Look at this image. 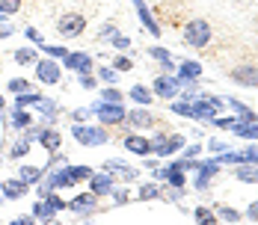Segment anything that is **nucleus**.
Listing matches in <instances>:
<instances>
[{"label": "nucleus", "instance_id": "nucleus-12", "mask_svg": "<svg viewBox=\"0 0 258 225\" xmlns=\"http://www.w3.org/2000/svg\"><path fill=\"white\" fill-rule=\"evenodd\" d=\"M125 119H128L134 127H152V125H155V116H152L149 110H143V107H140V110H134V113H128Z\"/></svg>", "mask_w": 258, "mask_h": 225}, {"label": "nucleus", "instance_id": "nucleus-46", "mask_svg": "<svg viewBox=\"0 0 258 225\" xmlns=\"http://www.w3.org/2000/svg\"><path fill=\"white\" fill-rule=\"evenodd\" d=\"M249 216H252V219H258V201L252 204V207H249Z\"/></svg>", "mask_w": 258, "mask_h": 225}, {"label": "nucleus", "instance_id": "nucleus-4", "mask_svg": "<svg viewBox=\"0 0 258 225\" xmlns=\"http://www.w3.org/2000/svg\"><path fill=\"white\" fill-rule=\"evenodd\" d=\"M95 116L101 119V125H119L128 113L122 104H101V107H95Z\"/></svg>", "mask_w": 258, "mask_h": 225}, {"label": "nucleus", "instance_id": "nucleus-1", "mask_svg": "<svg viewBox=\"0 0 258 225\" xmlns=\"http://www.w3.org/2000/svg\"><path fill=\"white\" fill-rule=\"evenodd\" d=\"M184 39H187V45H193V48H205L208 42H211V27H208V21H190Z\"/></svg>", "mask_w": 258, "mask_h": 225}, {"label": "nucleus", "instance_id": "nucleus-3", "mask_svg": "<svg viewBox=\"0 0 258 225\" xmlns=\"http://www.w3.org/2000/svg\"><path fill=\"white\" fill-rule=\"evenodd\" d=\"M59 36H66V39H75V36H83V30H86V18L78 15V12H69V15H62L59 18Z\"/></svg>", "mask_w": 258, "mask_h": 225}, {"label": "nucleus", "instance_id": "nucleus-25", "mask_svg": "<svg viewBox=\"0 0 258 225\" xmlns=\"http://www.w3.org/2000/svg\"><path fill=\"white\" fill-rule=\"evenodd\" d=\"M131 98L137 101V104H152V92H149L146 86H134V89H131Z\"/></svg>", "mask_w": 258, "mask_h": 225}, {"label": "nucleus", "instance_id": "nucleus-10", "mask_svg": "<svg viewBox=\"0 0 258 225\" xmlns=\"http://www.w3.org/2000/svg\"><path fill=\"white\" fill-rule=\"evenodd\" d=\"M125 151L131 154H152V139H146V136H125Z\"/></svg>", "mask_w": 258, "mask_h": 225}, {"label": "nucleus", "instance_id": "nucleus-31", "mask_svg": "<svg viewBox=\"0 0 258 225\" xmlns=\"http://www.w3.org/2000/svg\"><path fill=\"white\" fill-rule=\"evenodd\" d=\"M149 53L155 56L157 62H163L166 68H172V62H169V53H166V50H163V48H152V50H149Z\"/></svg>", "mask_w": 258, "mask_h": 225}, {"label": "nucleus", "instance_id": "nucleus-30", "mask_svg": "<svg viewBox=\"0 0 258 225\" xmlns=\"http://www.w3.org/2000/svg\"><path fill=\"white\" fill-rule=\"evenodd\" d=\"M160 196V187L157 184H146L143 190H140V199H157Z\"/></svg>", "mask_w": 258, "mask_h": 225}, {"label": "nucleus", "instance_id": "nucleus-47", "mask_svg": "<svg viewBox=\"0 0 258 225\" xmlns=\"http://www.w3.org/2000/svg\"><path fill=\"white\" fill-rule=\"evenodd\" d=\"M3 104H6V101H3V95H0V110H3Z\"/></svg>", "mask_w": 258, "mask_h": 225}, {"label": "nucleus", "instance_id": "nucleus-38", "mask_svg": "<svg viewBox=\"0 0 258 225\" xmlns=\"http://www.w3.org/2000/svg\"><path fill=\"white\" fill-rule=\"evenodd\" d=\"M45 50H48L51 56H66V53H69L66 48H51V45H45Z\"/></svg>", "mask_w": 258, "mask_h": 225}, {"label": "nucleus", "instance_id": "nucleus-17", "mask_svg": "<svg viewBox=\"0 0 258 225\" xmlns=\"http://www.w3.org/2000/svg\"><path fill=\"white\" fill-rule=\"evenodd\" d=\"M39 142H42L48 151H59V133H56L53 127H48V130L39 133Z\"/></svg>", "mask_w": 258, "mask_h": 225}, {"label": "nucleus", "instance_id": "nucleus-33", "mask_svg": "<svg viewBox=\"0 0 258 225\" xmlns=\"http://www.w3.org/2000/svg\"><path fill=\"white\" fill-rule=\"evenodd\" d=\"M27 151H30V142L21 139V142H15V145H12V157H24Z\"/></svg>", "mask_w": 258, "mask_h": 225}, {"label": "nucleus", "instance_id": "nucleus-16", "mask_svg": "<svg viewBox=\"0 0 258 225\" xmlns=\"http://www.w3.org/2000/svg\"><path fill=\"white\" fill-rule=\"evenodd\" d=\"M107 172H116V175H122L125 181H131V178H137V169H131V166H125V163H119V160H107V166H104Z\"/></svg>", "mask_w": 258, "mask_h": 225}, {"label": "nucleus", "instance_id": "nucleus-7", "mask_svg": "<svg viewBox=\"0 0 258 225\" xmlns=\"http://www.w3.org/2000/svg\"><path fill=\"white\" fill-rule=\"evenodd\" d=\"M36 77L42 83H59V65L53 59H42V62H36Z\"/></svg>", "mask_w": 258, "mask_h": 225}, {"label": "nucleus", "instance_id": "nucleus-18", "mask_svg": "<svg viewBox=\"0 0 258 225\" xmlns=\"http://www.w3.org/2000/svg\"><path fill=\"white\" fill-rule=\"evenodd\" d=\"M232 130L237 136H243V139H258V125L255 122H249V125H240V122H234Z\"/></svg>", "mask_w": 258, "mask_h": 225}, {"label": "nucleus", "instance_id": "nucleus-43", "mask_svg": "<svg viewBox=\"0 0 258 225\" xmlns=\"http://www.w3.org/2000/svg\"><path fill=\"white\" fill-rule=\"evenodd\" d=\"M6 36H12V27H9V24H0V39H6Z\"/></svg>", "mask_w": 258, "mask_h": 225}, {"label": "nucleus", "instance_id": "nucleus-6", "mask_svg": "<svg viewBox=\"0 0 258 225\" xmlns=\"http://www.w3.org/2000/svg\"><path fill=\"white\" fill-rule=\"evenodd\" d=\"M181 145H184V139H181V136H169V139H166L163 133H157L155 139H152V151H155V154H160V157L172 154V151L181 148Z\"/></svg>", "mask_w": 258, "mask_h": 225}, {"label": "nucleus", "instance_id": "nucleus-28", "mask_svg": "<svg viewBox=\"0 0 258 225\" xmlns=\"http://www.w3.org/2000/svg\"><path fill=\"white\" fill-rule=\"evenodd\" d=\"M232 107H234V113H237L240 119H246V122H255V113H252V110H246L240 101H232Z\"/></svg>", "mask_w": 258, "mask_h": 225}, {"label": "nucleus", "instance_id": "nucleus-37", "mask_svg": "<svg viewBox=\"0 0 258 225\" xmlns=\"http://www.w3.org/2000/svg\"><path fill=\"white\" fill-rule=\"evenodd\" d=\"M116 68H119V71H128V68H131V59H125V56L119 59V56H116Z\"/></svg>", "mask_w": 258, "mask_h": 225}, {"label": "nucleus", "instance_id": "nucleus-5", "mask_svg": "<svg viewBox=\"0 0 258 225\" xmlns=\"http://www.w3.org/2000/svg\"><path fill=\"white\" fill-rule=\"evenodd\" d=\"M66 207V201H59L56 196H48L45 193V201H39L36 207H33V216H42V219H53L59 210Z\"/></svg>", "mask_w": 258, "mask_h": 225}, {"label": "nucleus", "instance_id": "nucleus-22", "mask_svg": "<svg viewBox=\"0 0 258 225\" xmlns=\"http://www.w3.org/2000/svg\"><path fill=\"white\" fill-rule=\"evenodd\" d=\"M234 175L240 178V181H246V184H252V181H258V166H237Z\"/></svg>", "mask_w": 258, "mask_h": 225}, {"label": "nucleus", "instance_id": "nucleus-27", "mask_svg": "<svg viewBox=\"0 0 258 225\" xmlns=\"http://www.w3.org/2000/svg\"><path fill=\"white\" fill-rule=\"evenodd\" d=\"M12 127H30V116L24 113V107L15 110V116H12Z\"/></svg>", "mask_w": 258, "mask_h": 225}, {"label": "nucleus", "instance_id": "nucleus-19", "mask_svg": "<svg viewBox=\"0 0 258 225\" xmlns=\"http://www.w3.org/2000/svg\"><path fill=\"white\" fill-rule=\"evenodd\" d=\"M160 178H166L172 187H181L184 184V172H181V166H172V169H163L160 172Z\"/></svg>", "mask_w": 258, "mask_h": 225}, {"label": "nucleus", "instance_id": "nucleus-9", "mask_svg": "<svg viewBox=\"0 0 258 225\" xmlns=\"http://www.w3.org/2000/svg\"><path fill=\"white\" fill-rule=\"evenodd\" d=\"M232 77L240 86H258V68L255 65H240V68L232 71Z\"/></svg>", "mask_w": 258, "mask_h": 225}, {"label": "nucleus", "instance_id": "nucleus-21", "mask_svg": "<svg viewBox=\"0 0 258 225\" xmlns=\"http://www.w3.org/2000/svg\"><path fill=\"white\" fill-rule=\"evenodd\" d=\"M217 169H220V166H217L214 160H211V163H202V166H199V181H196V184H199V187H205V184H208V178L214 175Z\"/></svg>", "mask_w": 258, "mask_h": 225}, {"label": "nucleus", "instance_id": "nucleus-20", "mask_svg": "<svg viewBox=\"0 0 258 225\" xmlns=\"http://www.w3.org/2000/svg\"><path fill=\"white\" fill-rule=\"evenodd\" d=\"M18 178L27 181V184H36V181L42 178V169H36V166H21V169H18Z\"/></svg>", "mask_w": 258, "mask_h": 225}, {"label": "nucleus", "instance_id": "nucleus-23", "mask_svg": "<svg viewBox=\"0 0 258 225\" xmlns=\"http://www.w3.org/2000/svg\"><path fill=\"white\" fill-rule=\"evenodd\" d=\"M199 74H202V65H199V62H184V65H181V77H184V80H196Z\"/></svg>", "mask_w": 258, "mask_h": 225}, {"label": "nucleus", "instance_id": "nucleus-39", "mask_svg": "<svg viewBox=\"0 0 258 225\" xmlns=\"http://www.w3.org/2000/svg\"><path fill=\"white\" fill-rule=\"evenodd\" d=\"M113 199L122 204V201H128V193H125V190H113Z\"/></svg>", "mask_w": 258, "mask_h": 225}, {"label": "nucleus", "instance_id": "nucleus-36", "mask_svg": "<svg viewBox=\"0 0 258 225\" xmlns=\"http://www.w3.org/2000/svg\"><path fill=\"white\" fill-rule=\"evenodd\" d=\"M220 216H223V219H229V222L240 219V213H237V210H232V207H223V210H220Z\"/></svg>", "mask_w": 258, "mask_h": 225}, {"label": "nucleus", "instance_id": "nucleus-24", "mask_svg": "<svg viewBox=\"0 0 258 225\" xmlns=\"http://www.w3.org/2000/svg\"><path fill=\"white\" fill-rule=\"evenodd\" d=\"M15 62H18V65H30V62H36V50L33 48L15 50Z\"/></svg>", "mask_w": 258, "mask_h": 225}, {"label": "nucleus", "instance_id": "nucleus-40", "mask_svg": "<svg viewBox=\"0 0 258 225\" xmlns=\"http://www.w3.org/2000/svg\"><path fill=\"white\" fill-rule=\"evenodd\" d=\"M113 45H116V48H128V39H125V36H113Z\"/></svg>", "mask_w": 258, "mask_h": 225}, {"label": "nucleus", "instance_id": "nucleus-8", "mask_svg": "<svg viewBox=\"0 0 258 225\" xmlns=\"http://www.w3.org/2000/svg\"><path fill=\"white\" fill-rule=\"evenodd\" d=\"M66 65L80 71V74H89L92 71V56L89 53H66Z\"/></svg>", "mask_w": 258, "mask_h": 225}, {"label": "nucleus", "instance_id": "nucleus-2", "mask_svg": "<svg viewBox=\"0 0 258 225\" xmlns=\"http://www.w3.org/2000/svg\"><path fill=\"white\" fill-rule=\"evenodd\" d=\"M72 133H75V139L83 142V145H101V142H107V130H104V127L75 125L72 127Z\"/></svg>", "mask_w": 258, "mask_h": 225}, {"label": "nucleus", "instance_id": "nucleus-29", "mask_svg": "<svg viewBox=\"0 0 258 225\" xmlns=\"http://www.w3.org/2000/svg\"><path fill=\"white\" fill-rule=\"evenodd\" d=\"M39 101H42V95H39V92H21L15 104H18V107H24V104H39Z\"/></svg>", "mask_w": 258, "mask_h": 225}, {"label": "nucleus", "instance_id": "nucleus-15", "mask_svg": "<svg viewBox=\"0 0 258 225\" xmlns=\"http://www.w3.org/2000/svg\"><path fill=\"white\" fill-rule=\"evenodd\" d=\"M113 190V175H92V193L95 196H104Z\"/></svg>", "mask_w": 258, "mask_h": 225}, {"label": "nucleus", "instance_id": "nucleus-14", "mask_svg": "<svg viewBox=\"0 0 258 225\" xmlns=\"http://www.w3.org/2000/svg\"><path fill=\"white\" fill-rule=\"evenodd\" d=\"M95 199H98L95 193H86V196H78L69 207H72V210H78V213H89V210H95Z\"/></svg>", "mask_w": 258, "mask_h": 225}, {"label": "nucleus", "instance_id": "nucleus-13", "mask_svg": "<svg viewBox=\"0 0 258 225\" xmlns=\"http://www.w3.org/2000/svg\"><path fill=\"white\" fill-rule=\"evenodd\" d=\"M175 89H178V83H175L172 77H157L155 80V92L160 95V98H172Z\"/></svg>", "mask_w": 258, "mask_h": 225}, {"label": "nucleus", "instance_id": "nucleus-45", "mask_svg": "<svg viewBox=\"0 0 258 225\" xmlns=\"http://www.w3.org/2000/svg\"><path fill=\"white\" fill-rule=\"evenodd\" d=\"M184 154H187V157H196V154H199V145H190V148L184 151Z\"/></svg>", "mask_w": 258, "mask_h": 225}, {"label": "nucleus", "instance_id": "nucleus-32", "mask_svg": "<svg viewBox=\"0 0 258 225\" xmlns=\"http://www.w3.org/2000/svg\"><path fill=\"white\" fill-rule=\"evenodd\" d=\"M9 89L21 95V92H30V83H27V80H9Z\"/></svg>", "mask_w": 258, "mask_h": 225}, {"label": "nucleus", "instance_id": "nucleus-35", "mask_svg": "<svg viewBox=\"0 0 258 225\" xmlns=\"http://www.w3.org/2000/svg\"><path fill=\"white\" fill-rule=\"evenodd\" d=\"M196 219H202V222H217V216H214L208 207H199V210H196Z\"/></svg>", "mask_w": 258, "mask_h": 225}, {"label": "nucleus", "instance_id": "nucleus-44", "mask_svg": "<svg viewBox=\"0 0 258 225\" xmlns=\"http://www.w3.org/2000/svg\"><path fill=\"white\" fill-rule=\"evenodd\" d=\"M12 225H33V216H18Z\"/></svg>", "mask_w": 258, "mask_h": 225}, {"label": "nucleus", "instance_id": "nucleus-41", "mask_svg": "<svg viewBox=\"0 0 258 225\" xmlns=\"http://www.w3.org/2000/svg\"><path fill=\"white\" fill-rule=\"evenodd\" d=\"M101 77H104V80H107V83H116V74H113L110 68H104V71H101Z\"/></svg>", "mask_w": 258, "mask_h": 225}, {"label": "nucleus", "instance_id": "nucleus-34", "mask_svg": "<svg viewBox=\"0 0 258 225\" xmlns=\"http://www.w3.org/2000/svg\"><path fill=\"white\" fill-rule=\"evenodd\" d=\"M104 101H107V104H122V92H119V89H107V92H104Z\"/></svg>", "mask_w": 258, "mask_h": 225}, {"label": "nucleus", "instance_id": "nucleus-26", "mask_svg": "<svg viewBox=\"0 0 258 225\" xmlns=\"http://www.w3.org/2000/svg\"><path fill=\"white\" fill-rule=\"evenodd\" d=\"M21 9V0H0V15H15Z\"/></svg>", "mask_w": 258, "mask_h": 225}, {"label": "nucleus", "instance_id": "nucleus-42", "mask_svg": "<svg viewBox=\"0 0 258 225\" xmlns=\"http://www.w3.org/2000/svg\"><path fill=\"white\" fill-rule=\"evenodd\" d=\"M80 83H83L86 89H92V86H95V80H92V77H89V74H83V77H80Z\"/></svg>", "mask_w": 258, "mask_h": 225}, {"label": "nucleus", "instance_id": "nucleus-11", "mask_svg": "<svg viewBox=\"0 0 258 225\" xmlns=\"http://www.w3.org/2000/svg\"><path fill=\"white\" fill-rule=\"evenodd\" d=\"M27 187H30V184L21 181V178H18V181H3V196H6V199H21V196H27Z\"/></svg>", "mask_w": 258, "mask_h": 225}]
</instances>
